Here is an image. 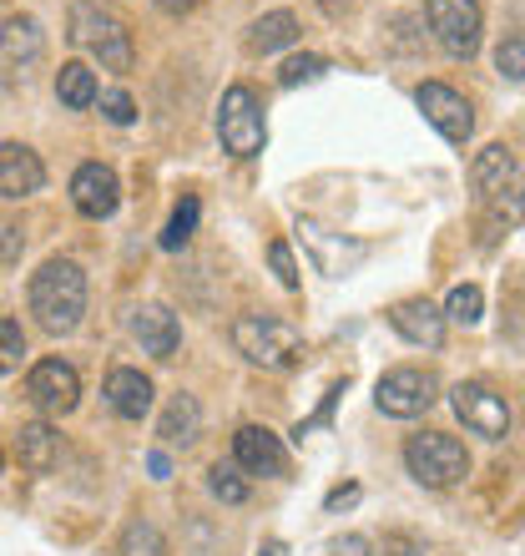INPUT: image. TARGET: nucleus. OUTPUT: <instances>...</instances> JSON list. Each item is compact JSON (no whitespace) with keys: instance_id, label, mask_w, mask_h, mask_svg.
I'll list each match as a JSON object with an SVG mask.
<instances>
[{"instance_id":"nucleus-1","label":"nucleus","mask_w":525,"mask_h":556,"mask_svg":"<svg viewBox=\"0 0 525 556\" xmlns=\"http://www.w3.org/2000/svg\"><path fill=\"white\" fill-rule=\"evenodd\" d=\"M470 188H475V203H481V213H485L490 238L525 218V173L500 142L475 152V162H470Z\"/></svg>"},{"instance_id":"nucleus-31","label":"nucleus","mask_w":525,"mask_h":556,"mask_svg":"<svg viewBox=\"0 0 525 556\" xmlns=\"http://www.w3.org/2000/svg\"><path fill=\"white\" fill-rule=\"evenodd\" d=\"M268 258H273L278 283H283V289H298V264H293V249H289V243H273V249H268Z\"/></svg>"},{"instance_id":"nucleus-32","label":"nucleus","mask_w":525,"mask_h":556,"mask_svg":"<svg viewBox=\"0 0 525 556\" xmlns=\"http://www.w3.org/2000/svg\"><path fill=\"white\" fill-rule=\"evenodd\" d=\"M334 556H369V536H338Z\"/></svg>"},{"instance_id":"nucleus-8","label":"nucleus","mask_w":525,"mask_h":556,"mask_svg":"<svg viewBox=\"0 0 525 556\" xmlns=\"http://www.w3.org/2000/svg\"><path fill=\"white\" fill-rule=\"evenodd\" d=\"M424 21H430L435 41L450 56H475V46H481V0H430Z\"/></svg>"},{"instance_id":"nucleus-21","label":"nucleus","mask_w":525,"mask_h":556,"mask_svg":"<svg viewBox=\"0 0 525 556\" xmlns=\"http://www.w3.org/2000/svg\"><path fill=\"white\" fill-rule=\"evenodd\" d=\"M56 97L72 106V112H87V106L97 102V76H91L87 61H66V66H61L56 72Z\"/></svg>"},{"instance_id":"nucleus-16","label":"nucleus","mask_w":525,"mask_h":556,"mask_svg":"<svg viewBox=\"0 0 525 556\" xmlns=\"http://www.w3.org/2000/svg\"><path fill=\"white\" fill-rule=\"evenodd\" d=\"M131 334H137V344H142L152 359H172L177 344H182V324H177L172 308L146 304V308H137V319H131Z\"/></svg>"},{"instance_id":"nucleus-24","label":"nucleus","mask_w":525,"mask_h":556,"mask_svg":"<svg viewBox=\"0 0 525 556\" xmlns=\"http://www.w3.org/2000/svg\"><path fill=\"white\" fill-rule=\"evenodd\" d=\"M121 556H172V552H167V536L152 521H131L121 531Z\"/></svg>"},{"instance_id":"nucleus-17","label":"nucleus","mask_w":525,"mask_h":556,"mask_svg":"<svg viewBox=\"0 0 525 556\" xmlns=\"http://www.w3.org/2000/svg\"><path fill=\"white\" fill-rule=\"evenodd\" d=\"M106 405L121 415V420H142L152 410V380L142 369H112L106 375Z\"/></svg>"},{"instance_id":"nucleus-15","label":"nucleus","mask_w":525,"mask_h":556,"mask_svg":"<svg viewBox=\"0 0 525 556\" xmlns=\"http://www.w3.org/2000/svg\"><path fill=\"white\" fill-rule=\"evenodd\" d=\"M41 182L46 167L30 147L0 142V198H30V192H41Z\"/></svg>"},{"instance_id":"nucleus-11","label":"nucleus","mask_w":525,"mask_h":556,"mask_svg":"<svg viewBox=\"0 0 525 556\" xmlns=\"http://www.w3.org/2000/svg\"><path fill=\"white\" fill-rule=\"evenodd\" d=\"M26 395L41 415H72L76 400H81V375L66 359H41L26 375Z\"/></svg>"},{"instance_id":"nucleus-27","label":"nucleus","mask_w":525,"mask_h":556,"mask_svg":"<svg viewBox=\"0 0 525 556\" xmlns=\"http://www.w3.org/2000/svg\"><path fill=\"white\" fill-rule=\"evenodd\" d=\"M21 359H26V334H21V324L0 319V375L21 369Z\"/></svg>"},{"instance_id":"nucleus-25","label":"nucleus","mask_w":525,"mask_h":556,"mask_svg":"<svg viewBox=\"0 0 525 556\" xmlns=\"http://www.w3.org/2000/svg\"><path fill=\"white\" fill-rule=\"evenodd\" d=\"M207 485H213V496L228 501V506H238V501H248V481H243V470H238V460H218V466L207 470Z\"/></svg>"},{"instance_id":"nucleus-19","label":"nucleus","mask_w":525,"mask_h":556,"mask_svg":"<svg viewBox=\"0 0 525 556\" xmlns=\"http://www.w3.org/2000/svg\"><path fill=\"white\" fill-rule=\"evenodd\" d=\"M197 430H203V410H197V400H192V395H172V400H167V410H162V420H157L162 445H192V440H197Z\"/></svg>"},{"instance_id":"nucleus-12","label":"nucleus","mask_w":525,"mask_h":556,"mask_svg":"<svg viewBox=\"0 0 525 556\" xmlns=\"http://www.w3.org/2000/svg\"><path fill=\"white\" fill-rule=\"evenodd\" d=\"M72 203L81 218H112L121 203V182L112 167H102V162H87V167H76L72 177Z\"/></svg>"},{"instance_id":"nucleus-2","label":"nucleus","mask_w":525,"mask_h":556,"mask_svg":"<svg viewBox=\"0 0 525 556\" xmlns=\"http://www.w3.org/2000/svg\"><path fill=\"white\" fill-rule=\"evenodd\" d=\"M30 314L46 334H72L81 314H87V274L72 264V258H51L30 274Z\"/></svg>"},{"instance_id":"nucleus-26","label":"nucleus","mask_w":525,"mask_h":556,"mask_svg":"<svg viewBox=\"0 0 525 556\" xmlns=\"http://www.w3.org/2000/svg\"><path fill=\"white\" fill-rule=\"evenodd\" d=\"M481 308H485V293L475 289V283H460V289L450 293V304H445V319H454V324H481Z\"/></svg>"},{"instance_id":"nucleus-29","label":"nucleus","mask_w":525,"mask_h":556,"mask_svg":"<svg viewBox=\"0 0 525 556\" xmlns=\"http://www.w3.org/2000/svg\"><path fill=\"white\" fill-rule=\"evenodd\" d=\"M496 66L505 81H525V41L521 36H505V41L496 46Z\"/></svg>"},{"instance_id":"nucleus-14","label":"nucleus","mask_w":525,"mask_h":556,"mask_svg":"<svg viewBox=\"0 0 525 556\" xmlns=\"http://www.w3.org/2000/svg\"><path fill=\"white\" fill-rule=\"evenodd\" d=\"M389 324H394V334H405L409 344H420V350H439V344H445V308H435L430 299L394 304Z\"/></svg>"},{"instance_id":"nucleus-35","label":"nucleus","mask_w":525,"mask_h":556,"mask_svg":"<svg viewBox=\"0 0 525 556\" xmlns=\"http://www.w3.org/2000/svg\"><path fill=\"white\" fill-rule=\"evenodd\" d=\"M319 5H323V11H329V15H338V11H349V0H319Z\"/></svg>"},{"instance_id":"nucleus-28","label":"nucleus","mask_w":525,"mask_h":556,"mask_svg":"<svg viewBox=\"0 0 525 556\" xmlns=\"http://www.w3.org/2000/svg\"><path fill=\"white\" fill-rule=\"evenodd\" d=\"M323 72H329V61H323V56H293V61H283L278 87H304V81H319Z\"/></svg>"},{"instance_id":"nucleus-20","label":"nucleus","mask_w":525,"mask_h":556,"mask_svg":"<svg viewBox=\"0 0 525 556\" xmlns=\"http://www.w3.org/2000/svg\"><path fill=\"white\" fill-rule=\"evenodd\" d=\"M293 41H298V15L293 11H268V15H258L248 30V46L258 56L278 51V46H293Z\"/></svg>"},{"instance_id":"nucleus-5","label":"nucleus","mask_w":525,"mask_h":556,"mask_svg":"<svg viewBox=\"0 0 525 556\" xmlns=\"http://www.w3.org/2000/svg\"><path fill=\"white\" fill-rule=\"evenodd\" d=\"M72 41L87 46L91 56L102 61V72H131V36L121 21H112V15H102L97 5H76L72 11Z\"/></svg>"},{"instance_id":"nucleus-33","label":"nucleus","mask_w":525,"mask_h":556,"mask_svg":"<svg viewBox=\"0 0 525 556\" xmlns=\"http://www.w3.org/2000/svg\"><path fill=\"white\" fill-rule=\"evenodd\" d=\"M354 501H359V485H344V491H334V496H329V511H338V506H354Z\"/></svg>"},{"instance_id":"nucleus-34","label":"nucleus","mask_w":525,"mask_h":556,"mask_svg":"<svg viewBox=\"0 0 525 556\" xmlns=\"http://www.w3.org/2000/svg\"><path fill=\"white\" fill-rule=\"evenodd\" d=\"M197 0H157V11H167V15H188Z\"/></svg>"},{"instance_id":"nucleus-7","label":"nucleus","mask_w":525,"mask_h":556,"mask_svg":"<svg viewBox=\"0 0 525 556\" xmlns=\"http://www.w3.org/2000/svg\"><path fill=\"white\" fill-rule=\"evenodd\" d=\"M218 137L233 157H258L262 152V142H268V132H262V102L248 87H233L228 97H222Z\"/></svg>"},{"instance_id":"nucleus-23","label":"nucleus","mask_w":525,"mask_h":556,"mask_svg":"<svg viewBox=\"0 0 525 556\" xmlns=\"http://www.w3.org/2000/svg\"><path fill=\"white\" fill-rule=\"evenodd\" d=\"M192 233H197V198H182V203H177V213L167 218V228H162V249H167V253L188 249Z\"/></svg>"},{"instance_id":"nucleus-4","label":"nucleus","mask_w":525,"mask_h":556,"mask_svg":"<svg viewBox=\"0 0 525 556\" xmlns=\"http://www.w3.org/2000/svg\"><path fill=\"white\" fill-rule=\"evenodd\" d=\"M405 466L409 476L430 491H445V485H460L470 476V455L454 435H439V430H424L405 445Z\"/></svg>"},{"instance_id":"nucleus-3","label":"nucleus","mask_w":525,"mask_h":556,"mask_svg":"<svg viewBox=\"0 0 525 556\" xmlns=\"http://www.w3.org/2000/svg\"><path fill=\"white\" fill-rule=\"evenodd\" d=\"M233 344L248 365H262V369H293L304 359V334L293 324L273 319V314H243V319H233Z\"/></svg>"},{"instance_id":"nucleus-6","label":"nucleus","mask_w":525,"mask_h":556,"mask_svg":"<svg viewBox=\"0 0 525 556\" xmlns=\"http://www.w3.org/2000/svg\"><path fill=\"white\" fill-rule=\"evenodd\" d=\"M439 400V380L430 375V369H389L380 384H374V405H380L384 415H394V420H414V415H424L430 405Z\"/></svg>"},{"instance_id":"nucleus-10","label":"nucleus","mask_w":525,"mask_h":556,"mask_svg":"<svg viewBox=\"0 0 525 556\" xmlns=\"http://www.w3.org/2000/svg\"><path fill=\"white\" fill-rule=\"evenodd\" d=\"M414 102H420L424 122H430L445 142H454V147L470 142V132H475V112H470V102L454 87H445V81H424V87L414 91Z\"/></svg>"},{"instance_id":"nucleus-9","label":"nucleus","mask_w":525,"mask_h":556,"mask_svg":"<svg viewBox=\"0 0 525 556\" xmlns=\"http://www.w3.org/2000/svg\"><path fill=\"white\" fill-rule=\"evenodd\" d=\"M450 405H454V415L465 420V430H475V435H485V440L511 435V405H505V395H496L490 384H475V380L454 384Z\"/></svg>"},{"instance_id":"nucleus-13","label":"nucleus","mask_w":525,"mask_h":556,"mask_svg":"<svg viewBox=\"0 0 525 556\" xmlns=\"http://www.w3.org/2000/svg\"><path fill=\"white\" fill-rule=\"evenodd\" d=\"M233 460H238V470H248V476H283V470H289L283 440H278L273 430H262V425H243V430H238Z\"/></svg>"},{"instance_id":"nucleus-36","label":"nucleus","mask_w":525,"mask_h":556,"mask_svg":"<svg viewBox=\"0 0 525 556\" xmlns=\"http://www.w3.org/2000/svg\"><path fill=\"white\" fill-rule=\"evenodd\" d=\"M262 556H283V542H268L262 546Z\"/></svg>"},{"instance_id":"nucleus-37","label":"nucleus","mask_w":525,"mask_h":556,"mask_svg":"<svg viewBox=\"0 0 525 556\" xmlns=\"http://www.w3.org/2000/svg\"><path fill=\"white\" fill-rule=\"evenodd\" d=\"M0 466H5V455H0Z\"/></svg>"},{"instance_id":"nucleus-18","label":"nucleus","mask_w":525,"mask_h":556,"mask_svg":"<svg viewBox=\"0 0 525 556\" xmlns=\"http://www.w3.org/2000/svg\"><path fill=\"white\" fill-rule=\"evenodd\" d=\"M15 455H21V466L26 470L46 476V470H56V460H61V435L46 420L21 425V435H15Z\"/></svg>"},{"instance_id":"nucleus-30","label":"nucleus","mask_w":525,"mask_h":556,"mask_svg":"<svg viewBox=\"0 0 525 556\" xmlns=\"http://www.w3.org/2000/svg\"><path fill=\"white\" fill-rule=\"evenodd\" d=\"M102 112H106V122H117V127L137 122V102H131L127 91H102Z\"/></svg>"},{"instance_id":"nucleus-22","label":"nucleus","mask_w":525,"mask_h":556,"mask_svg":"<svg viewBox=\"0 0 525 556\" xmlns=\"http://www.w3.org/2000/svg\"><path fill=\"white\" fill-rule=\"evenodd\" d=\"M0 51L11 61H36L41 56V26H36L30 15H11V21L0 26Z\"/></svg>"}]
</instances>
